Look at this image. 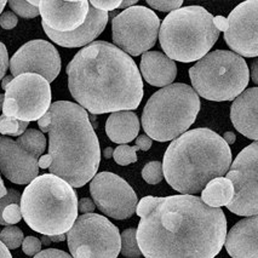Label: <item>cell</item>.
<instances>
[{
    "instance_id": "obj_14",
    "label": "cell",
    "mask_w": 258,
    "mask_h": 258,
    "mask_svg": "<svg viewBox=\"0 0 258 258\" xmlns=\"http://www.w3.org/2000/svg\"><path fill=\"white\" fill-rule=\"evenodd\" d=\"M10 71L14 78L32 73L43 77L50 84L61 72V57L49 41L32 40L14 53L10 59Z\"/></svg>"
},
{
    "instance_id": "obj_11",
    "label": "cell",
    "mask_w": 258,
    "mask_h": 258,
    "mask_svg": "<svg viewBox=\"0 0 258 258\" xmlns=\"http://www.w3.org/2000/svg\"><path fill=\"white\" fill-rule=\"evenodd\" d=\"M4 97L3 115L26 122L35 121L49 110L51 88L38 74H21L7 86Z\"/></svg>"
},
{
    "instance_id": "obj_44",
    "label": "cell",
    "mask_w": 258,
    "mask_h": 258,
    "mask_svg": "<svg viewBox=\"0 0 258 258\" xmlns=\"http://www.w3.org/2000/svg\"><path fill=\"white\" fill-rule=\"evenodd\" d=\"M0 258H13L9 248L0 241Z\"/></svg>"
},
{
    "instance_id": "obj_20",
    "label": "cell",
    "mask_w": 258,
    "mask_h": 258,
    "mask_svg": "<svg viewBox=\"0 0 258 258\" xmlns=\"http://www.w3.org/2000/svg\"><path fill=\"white\" fill-rule=\"evenodd\" d=\"M258 88H250L235 98L230 108V119L234 127L245 137L257 142Z\"/></svg>"
},
{
    "instance_id": "obj_2",
    "label": "cell",
    "mask_w": 258,
    "mask_h": 258,
    "mask_svg": "<svg viewBox=\"0 0 258 258\" xmlns=\"http://www.w3.org/2000/svg\"><path fill=\"white\" fill-rule=\"evenodd\" d=\"M66 72L71 95L92 114L131 112L139 108L145 94L136 63L108 41L84 47Z\"/></svg>"
},
{
    "instance_id": "obj_41",
    "label": "cell",
    "mask_w": 258,
    "mask_h": 258,
    "mask_svg": "<svg viewBox=\"0 0 258 258\" xmlns=\"http://www.w3.org/2000/svg\"><path fill=\"white\" fill-rule=\"evenodd\" d=\"M214 25L220 32H226L228 28V20L223 16H216L214 17Z\"/></svg>"
},
{
    "instance_id": "obj_6",
    "label": "cell",
    "mask_w": 258,
    "mask_h": 258,
    "mask_svg": "<svg viewBox=\"0 0 258 258\" xmlns=\"http://www.w3.org/2000/svg\"><path fill=\"white\" fill-rule=\"evenodd\" d=\"M161 49L173 62H196L208 55L220 31L214 16L203 7H184L165 17L159 28Z\"/></svg>"
},
{
    "instance_id": "obj_42",
    "label": "cell",
    "mask_w": 258,
    "mask_h": 258,
    "mask_svg": "<svg viewBox=\"0 0 258 258\" xmlns=\"http://www.w3.org/2000/svg\"><path fill=\"white\" fill-rule=\"evenodd\" d=\"M51 163H52V159H51L49 154L41 155L38 160V166H39V169H49Z\"/></svg>"
},
{
    "instance_id": "obj_52",
    "label": "cell",
    "mask_w": 258,
    "mask_h": 258,
    "mask_svg": "<svg viewBox=\"0 0 258 258\" xmlns=\"http://www.w3.org/2000/svg\"><path fill=\"white\" fill-rule=\"evenodd\" d=\"M5 5H7V2H5V0H0V14H2V11L4 10Z\"/></svg>"
},
{
    "instance_id": "obj_9",
    "label": "cell",
    "mask_w": 258,
    "mask_h": 258,
    "mask_svg": "<svg viewBox=\"0 0 258 258\" xmlns=\"http://www.w3.org/2000/svg\"><path fill=\"white\" fill-rule=\"evenodd\" d=\"M73 258H116L120 233L109 220L97 214L79 216L67 234Z\"/></svg>"
},
{
    "instance_id": "obj_39",
    "label": "cell",
    "mask_w": 258,
    "mask_h": 258,
    "mask_svg": "<svg viewBox=\"0 0 258 258\" xmlns=\"http://www.w3.org/2000/svg\"><path fill=\"white\" fill-rule=\"evenodd\" d=\"M96 206L94 202L89 198H83L78 202V212H82L83 215L85 214H94Z\"/></svg>"
},
{
    "instance_id": "obj_8",
    "label": "cell",
    "mask_w": 258,
    "mask_h": 258,
    "mask_svg": "<svg viewBox=\"0 0 258 258\" xmlns=\"http://www.w3.org/2000/svg\"><path fill=\"white\" fill-rule=\"evenodd\" d=\"M193 90L210 101H233L250 82L247 63L232 51L209 52L189 70Z\"/></svg>"
},
{
    "instance_id": "obj_21",
    "label": "cell",
    "mask_w": 258,
    "mask_h": 258,
    "mask_svg": "<svg viewBox=\"0 0 258 258\" xmlns=\"http://www.w3.org/2000/svg\"><path fill=\"white\" fill-rule=\"evenodd\" d=\"M141 72L147 83L157 88H165L176 79L177 66L164 53L148 51L141 58Z\"/></svg>"
},
{
    "instance_id": "obj_54",
    "label": "cell",
    "mask_w": 258,
    "mask_h": 258,
    "mask_svg": "<svg viewBox=\"0 0 258 258\" xmlns=\"http://www.w3.org/2000/svg\"><path fill=\"white\" fill-rule=\"evenodd\" d=\"M0 232H2V230H0Z\"/></svg>"
},
{
    "instance_id": "obj_17",
    "label": "cell",
    "mask_w": 258,
    "mask_h": 258,
    "mask_svg": "<svg viewBox=\"0 0 258 258\" xmlns=\"http://www.w3.org/2000/svg\"><path fill=\"white\" fill-rule=\"evenodd\" d=\"M90 4L83 2H61V0H44L39 2V14L43 23L52 31L70 33L84 25L89 14Z\"/></svg>"
},
{
    "instance_id": "obj_26",
    "label": "cell",
    "mask_w": 258,
    "mask_h": 258,
    "mask_svg": "<svg viewBox=\"0 0 258 258\" xmlns=\"http://www.w3.org/2000/svg\"><path fill=\"white\" fill-rule=\"evenodd\" d=\"M29 122L21 121V120L9 118V116L0 115V134L3 136L20 137L25 134Z\"/></svg>"
},
{
    "instance_id": "obj_32",
    "label": "cell",
    "mask_w": 258,
    "mask_h": 258,
    "mask_svg": "<svg viewBox=\"0 0 258 258\" xmlns=\"http://www.w3.org/2000/svg\"><path fill=\"white\" fill-rule=\"evenodd\" d=\"M3 220H4L7 226H13V224L19 223L22 220V214H21V208L19 204H10L3 211Z\"/></svg>"
},
{
    "instance_id": "obj_51",
    "label": "cell",
    "mask_w": 258,
    "mask_h": 258,
    "mask_svg": "<svg viewBox=\"0 0 258 258\" xmlns=\"http://www.w3.org/2000/svg\"><path fill=\"white\" fill-rule=\"evenodd\" d=\"M39 240H40L41 245H44V246H50V244H51L50 238H49V236H46V235H43Z\"/></svg>"
},
{
    "instance_id": "obj_25",
    "label": "cell",
    "mask_w": 258,
    "mask_h": 258,
    "mask_svg": "<svg viewBox=\"0 0 258 258\" xmlns=\"http://www.w3.org/2000/svg\"><path fill=\"white\" fill-rule=\"evenodd\" d=\"M136 228H128L120 235V253L126 258H140L142 256L137 244Z\"/></svg>"
},
{
    "instance_id": "obj_35",
    "label": "cell",
    "mask_w": 258,
    "mask_h": 258,
    "mask_svg": "<svg viewBox=\"0 0 258 258\" xmlns=\"http://www.w3.org/2000/svg\"><path fill=\"white\" fill-rule=\"evenodd\" d=\"M119 0H106V2H103V0H91V2L89 3L90 5H91L92 8L97 9V10H101V11H112V10H115V9L119 8L120 5Z\"/></svg>"
},
{
    "instance_id": "obj_27",
    "label": "cell",
    "mask_w": 258,
    "mask_h": 258,
    "mask_svg": "<svg viewBox=\"0 0 258 258\" xmlns=\"http://www.w3.org/2000/svg\"><path fill=\"white\" fill-rule=\"evenodd\" d=\"M23 232L16 226H7L0 232V241L3 242L9 250H15L22 245Z\"/></svg>"
},
{
    "instance_id": "obj_29",
    "label": "cell",
    "mask_w": 258,
    "mask_h": 258,
    "mask_svg": "<svg viewBox=\"0 0 258 258\" xmlns=\"http://www.w3.org/2000/svg\"><path fill=\"white\" fill-rule=\"evenodd\" d=\"M9 7L15 15H19L23 19H34L39 16V9L29 4V2H22V0H10L8 3Z\"/></svg>"
},
{
    "instance_id": "obj_37",
    "label": "cell",
    "mask_w": 258,
    "mask_h": 258,
    "mask_svg": "<svg viewBox=\"0 0 258 258\" xmlns=\"http://www.w3.org/2000/svg\"><path fill=\"white\" fill-rule=\"evenodd\" d=\"M34 258H73L71 254L62 250L57 248H46V250L40 251L34 256Z\"/></svg>"
},
{
    "instance_id": "obj_18",
    "label": "cell",
    "mask_w": 258,
    "mask_h": 258,
    "mask_svg": "<svg viewBox=\"0 0 258 258\" xmlns=\"http://www.w3.org/2000/svg\"><path fill=\"white\" fill-rule=\"evenodd\" d=\"M109 15L90 5L89 14L83 26L70 33H58L43 25L44 32L53 43L63 47H82L91 44L106 28Z\"/></svg>"
},
{
    "instance_id": "obj_22",
    "label": "cell",
    "mask_w": 258,
    "mask_h": 258,
    "mask_svg": "<svg viewBox=\"0 0 258 258\" xmlns=\"http://www.w3.org/2000/svg\"><path fill=\"white\" fill-rule=\"evenodd\" d=\"M106 133L112 142L126 145L139 136L140 120L130 110L112 113L107 119Z\"/></svg>"
},
{
    "instance_id": "obj_19",
    "label": "cell",
    "mask_w": 258,
    "mask_h": 258,
    "mask_svg": "<svg viewBox=\"0 0 258 258\" xmlns=\"http://www.w3.org/2000/svg\"><path fill=\"white\" fill-rule=\"evenodd\" d=\"M258 216L239 221L226 235L224 246L232 258H258Z\"/></svg>"
},
{
    "instance_id": "obj_16",
    "label": "cell",
    "mask_w": 258,
    "mask_h": 258,
    "mask_svg": "<svg viewBox=\"0 0 258 258\" xmlns=\"http://www.w3.org/2000/svg\"><path fill=\"white\" fill-rule=\"evenodd\" d=\"M38 158L23 151L16 141L0 136V173L16 184H29L39 175Z\"/></svg>"
},
{
    "instance_id": "obj_1",
    "label": "cell",
    "mask_w": 258,
    "mask_h": 258,
    "mask_svg": "<svg viewBox=\"0 0 258 258\" xmlns=\"http://www.w3.org/2000/svg\"><path fill=\"white\" fill-rule=\"evenodd\" d=\"M136 214L137 244L146 258H215L224 245L226 215L198 197H146Z\"/></svg>"
},
{
    "instance_id": "obj_45",
    "label": "cell",
    "mask_w": 258,
    "mask_h": 258,
    "mask_svg": "<svg viewBox=\"0 0 258 258\" xmlns=\"http://www.w3.org/2000/svg\"><path fill=\"white\" fill-rule=\"evenodd\" d=\"M252 82L258 84V61L256 59L252 63Z\"/></svg>"
},
{
    "instance_id": "obj_15",
    "label": "cell",
    "mask_w": 258,
    "mask_h": 258,
    "mask_svg": "<svg viewBox=\"0 0 258 258\" xmlns=\"http://www.w3.org/2000/svg\"><path fill=\"white\" fill-rule=\"evenodd\" d=\"M257 13V0H248L239 4L227 19L228 28L224 32V40L240 57L258 56Z\"/></svg>"
},
{
    "instance_id": "obj_12",
    "label": "cell",
    "mask_w": 258,
    "mask_h": 258,
    "mask_svg": "<svg viewBox=\"0 0 258 258\" xmlns=\"http://www.w3.org/2000/svg\"><path fill=\"white\" fill-rule=\"evenodd\" d=\"M258 142L246 147L230 164L226 178L232 183L234 194L227 209L238 216L258 214Z\"/></svg>"
},
{
    "instance_id": "obj_34",
    "label": "cell",
    "mask_w": 258,
    "mask_h": 258,
    "mask_svg": "<svg viewBox=\"0 0 258 258\" xmlns=\"http://www.w3.org/2000/svg\"><path fill=\"white\" fill-rule=\"evenodd\" d=\"M41 242L40 240L35 236H27L26 239H23L22 242V250L27 256H35L41 251Z\"/></svg>"
},
{
    "instance_id": "obj_23",
    "label": "cell",
    "mask_w": 258,
    "mask_h": 258,
    "mask_svg": "<svg viewBox=\"0 0 258 258\" xmlns=\"http://www.w3.org/2000/svg\"><path fill=\"white\" fill-rule=\"evenodd\" d=\"M234 194L232 183L226 177L210 181L206 187L202 190V202L210 208L221 209L222 206H227L230 203Z\"/></svg>"
},
{
    "instance_id": "obj_30",
    "label": "cell",
    "mask_w": 258,
    "mask_h": 258,
    "mask_svg": "<svg viewBox=\"0 0 258 258\" xmlns=\"http://www.w3.org/2000/svg\"><path fill=\"white\" fill-rule=\"evenodd\" d=\"M142 177L149 184H158L164 178L163 165L160 161H151L143 167Z\"/></svg>"
},
{
    "instance_id": "obj_46",
    "label": "cell",
    "mask_w": 258,
    "mask_h": 258,
    "mask_svg": "<svg viewBox=\"0 0 258 258\" xmlns=\"http://www.w3.org/2000/svg\"><path fill=\"white\" fill-rule=\"evenodd\" d=\"M137 4V0H127V2H121L120 3L119 8L118 9H124V10H126V9L128 8H133L134 5Z\"/></svg>"
},
{
    "instance_id": "obj_49",
    "label": "cell",
    "mask_w": 258,
    "mask_h": 258,
    "mask_svg": "<svg viewBox=\"0 0 258 258\" xmlns=\"http://www.w3.org/2000/svg\"><path fill=\"white\" fill-rule=\"evenodd\" d=\"M7 193H8V189L5 188L4 182H3V179H2V176H0V199L7 196Z\"/></svg>"
},
{
    "instance_id": "obj_50",
    "label": "cell",
    "mask_w": 258,
    "mask_h": 258,
    "mask_svg": "<svg viewBox=\"0 0 258 258\" xmlns=\"http://www.w3.org/2000/svg\"><path fill=\"white\" fill-rule=\"evenodd\" d=\"M113 148H110V147H108V148H106L103 151V155H104V158L106 159H110L113 157Z\"/></svg>"
},
{
    "instance_id": "obj_53",
    "label": "cell",
    "mask_w": 258,
    "mask_h": 258,
    "mask_svg": "<svg viewBox=\"0 0 258 258\" xmlns=\"http://www.w3.org/2000/svg\"><path fill=\"white\" fill-rule=\"evenodd\" d=\"M4 94H0V110L3 109V104H4Z\"/></svg>"
},
{
    "instance_id": "obj_40",
    "label": "cell",
    "mask_w": 258,
    "mask_h": 258,
    "mask_svg": "<svg viewBox=\"0 0 258 258\" xmlns=\"http://www.w3.org/2000/svg\"><path fill=\"white\" fill-rule=\"evenodd\" d=\"M136 146L139 147L141 151H149L151 149V147L153 146V140L149 139L147 135H141L136 139Z\"/></svg>"
},
{
    "instance_id": "obj_13",
    "label": "cell",
    "mask_w": 258,
    "mask_h": 258,
    "mask_svg": "<svg viewBox=\"0 0 258 258\" xmlns=\"http://www.w3.org/2000/svg\"><path fill=\"white\" fill-rule=\"evenodd\" d=\"M95 206L114 220H127L136 214V193L125 179L112 172L97 173L90 183Z\"/></svg>"
},
{
    "instance_id": "obj_31",
    "label": "cell",
    "mask_w": 258,
    "mask_h": 258,
    "mask_svg": "<svg viewBox=\"0 0 258 258\" xmlns=\"http://www.w3.org/2000/svg\"><path fill=\"white\" fill-rule=\"evenodd\" d=\"M147 4L149 7L159 11H164V13H172L182 7V0H148Z\"/></svg>"
},
{
    "instance_id": "obj_24",
    "label": "cell",
    "mask_w": 258,
    "mask_h": 258,
    "mask_svg": "<svg viewBox=\"0 0 258 258\" xmlns=\"http://www.w3.org/2000/svg\"><path fill=\"white\" fill-rule=\"evenodd\" d=\"M16 143L23 151L33 155L35 158H40L46 148V139L44 134L35 128H28L25 131V134L17 137Z\"/></svg>"
},
{
    "instance_id": "obj_36",
    "label": "cell",
    "mask_w": 258,
    "mask_h": 258,
    "mask_svg": "<svg viewBox=\"0 0 258 258\" xmlns=\"http://www.w3.org/2000/svg\"><path fill=\"white\" fill-rule=\"evenodd\" d=\"M17 22H19V19L13 11H5L0 15V26L7 31L14 29L17 26Z\"/></svg>"
},
{
    "instance_id": "obj_3",
    "label": "cell",
    "mask_w": 258,
    "mask_h": 258,
    "mask_svg": "<svg viewBox=\"0 0 258 258\" xmlns=\"http://www.w3.org/2000/svg\"><path fill=\"white\" fill-rule=\"evenodd\" d=\"M38 125L49 134L51 175L72 188L91 181L100 167L101 148L88 112L73 102L57 101L38 120Z\"/></svg>"
},
{
    "instance_id": "obj_4",
    "label": "cell",
    "mask_w": 258,
    "mask_h": 258,
    "mask_svg": "<svg viewBox=\"0 0 258 258\" xmlns=\"http://www.w3.org/2000/svg\"><path fill=\"white\" fill-rule=\"evenodd\" d=\"M230 164L232 151L220 135L210 128H194L171 142L161 165L171 187L191 196L226 175Z\"/></svg>"
},
{
    "instance_id": "obj_47",
    "label": "cell",
    "mask_w": 258,
    "mask_h": 258,
    "mask_svg": "<svg viewBox=\"0 0 258 258\" xmlns=\"http://www.w3.org/2000/svg\"><path fill=\"white\" fill-rule=\"evenodd\" d=\"M51 242H61V241H64L66 239H67V236H66V234H61V235H52V236H49Z\"/></svg>"
},
{
    "instance_id": "obj_33",
    "label": "cell",
    "mask_w": 258,
    "mask_h": 258,
    "mask_svg": "<svg viewBox=\"0 0 258 258\" xmlns=\"http://www.w3.org/2000/svg\"><path fill=\"white\" fill-rule=\"evenodd\" d=\"M21 202V194L20 191L15 190V189H9L7 196L0 199V224L2 226H7L4 220H3V211L7 206L10 205V204H20Z\"/></svg>"
},
{
    "instance_id": "obj_48",
    "label": "cell",
    "mask_w": 258,
    "mask_h": 258,
    "mask_svg": "<svg viewBox=\"0 0 258 258\" xmlns=\"http://www.w3.org/2000/svg\"><path fill=\"white\" fill-rule=\"evenodd\" d=\"M13 79H14V77L13 76H7V77H4L3 78V82H2V89H7V86L9 85V84H10L11 82H13Z\"/></svg>"
},
{
    "instance_id": "obj_7",
    "label": "cell",
    "mask_w": 258,
    "mask_h": 258,
    "mask_svg": "<svg viewBox=\"0 0 258 258\" xmlns=\"http://www.w3.org/2000/svg\"><path fill=\"white\" fill-rule=\"evenodd\" d=\"M200 108V98L193 88L187 84H171L152 95L146 103L142 127L151 140H176L194 124Z\"/></svg>"
},
{
    "instance_id": "obj_5",
    "label": "cell",
    "mask_w": 258,
    "mask_h": 258,
    "mask_svg": "<svg viewBox=\"0 0 258 258\" xmlns=\"http://www.w3.org/2000/svg\"><path fill=\"white\" fill-rule=\"evenodd\" d=\"M20 204L28 227L46 236L68 233L78 218L76 190L51 173L33 179L23 190Z\"/></svg>"
},
{
    "instance_id": "obj_28",
    "label": "cell",
    "mask_w": 258,
    "mask_h": 258,
    "mask_svg": "<svg viewBox=\"0 0 258 258\" xmlns=\"http://www.w3.org/2000/svg\"><path fill=\"white\" fill-rule=\"evenodd\" d=\"M137 146H127V145H120L114 149L113 158L115 163L121 166H126V165L134 164L137 161V154L136 152L139 151Z\"/></svg>"
},
{
    "instance_id": "obj_38",
    "label": "cell",
    "mask_w": 258,
    "mask_h": 258,
    "mask_svg": "<svg viewBox=\"0 0 258 258\" xmlns=\"http://www.w3.org/2000/svg\"><path fill=\"white\" fill-rule=\"evenodd\" d=\"M9 70V53L7 46L0 41V80L5 77Z\"/></svg>"
},
{
    "instance_id": "obj_10",
    "label": "cell",
    "mask_w": 258,
    "mask_h": 258,
    "mask_svg": "<svg viewBox=\"0 0 258 258\" xmlns=\"http://www.w3.org/2000/svg\"><path fill=\"white\" fill-rule=\"evenodd\" d=\"M160 20L151 9L133 7L112 20V37L115 46L128 56L148 52L157 43Z\"/></svg>"
},
{
    "instance_id": "obj_43",
    "label": "cell",
    "mask_w": 258,
    "mask_h": 258,
    "mask_svg": "<svg viewBox=\"0 0 258 258\" xmlns=\"http://www.w3.org/2000/svg\"><path fill=\"white\" fill-rule=\"evenodd\" d=\"M222 139L224 140V142H226L228 146H230V145H233V143H235L236 137H235V135H234L233 133L228 131V133H226V134L223 135V137H222Z\"/></svg>"
}]
</instances>
